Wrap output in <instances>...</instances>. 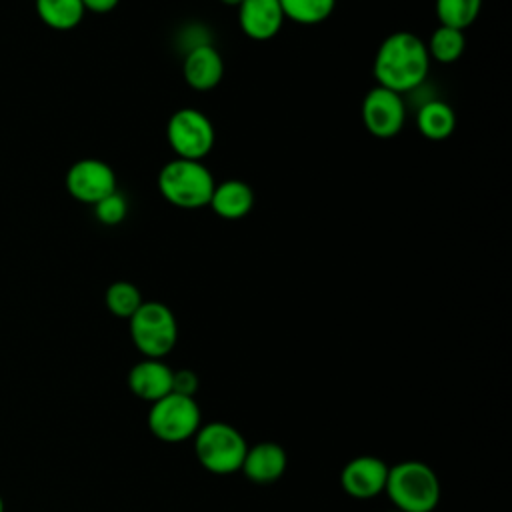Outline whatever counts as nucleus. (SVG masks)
Here are the masks:
<instances>
[{"instance_id": "obj_26", "label": "nucleus", "mask_w": 512, "mask_h": 512, "mask_svg": "<svg viewBox=\"0 0 512 512\" xmlns=\"http://www.w3.org/2000/svg\"><path fill=\"white\" fill-rule=\"evenodd\" d=\"M0 512H4V500H2V496H0Z\"/></svg>"}, {"instance_id": "obj_4", "label": "nucleus", "mask_w": 512, "mask_h": 512, "mask_svg": "<svg viewBox=\"0 0 512 512\" xmlns=\"http://www.w3.org/2000/svg\"><path fill=\"white\" fill-rule=\"evenodd\" d=\"M130 338L144 358H164L178 340V322L174 312L156 300L142 302L128 318Z\"/></svg>"}, {"instance_id": "obj_14", "label": "nucleus", "mask_w": 512, "mask_h": 512, "mask_svg": "<svg viewBox=\"0 0 512 512\" xmlns=\"http://www.w3.org/2000/svg\"><path fill=\"white\" fill-rule=\"evenodd\" d=\"M288 458L280 444L276 442H260L256 446H248L242 472L254 484H272L286 470Z\"/></svg>"}, {"instance_id": "obj_2", "label": "nucleus", "mask_w": 512, "mask_h": 512, "mask_svg": "<svg viewBox=\"0 0 512 512\" xmlns=\"http://www.w3.org/2000/svg\"><path fill=\"white\" fill-rule=\"evenodd\" d=\"M384 492L400 512H432L440 500V482L428 464L404 460L388 468Z\"/></svg>"}, {"instance_id": "obj_25", "label": "nucleus", "mask_w": 512, "mask_h": 512, "mask_svg": "<svg viewBox=\"0 0 512 512\" xmlns=\"http://www.w3.org/2000/svg\"><path fill=\"white\" fill-rule=\"evenodd\" d=\"M222 4H226V6H238L242 0H220Z\"/></svg>"}, {"instance_id": "obj_1", "label": "nucleus", "mask_w": 512, "mask_h": 512, "mask_svg": "<svg viewBox=\"0 0 512 512\" xmlns=\"http://www.w3.org/2000/svg\"><path fill=\"white\" fill-rule=\"evenodd\" d=\"M430 56L426 42L408 30L386 36L374 56V78L378 86L398 94L420 88L428 76Z\"/></svg>"}, {"instance_id": "obj_20", "label": "nucleus", "mask_w": 512, "mask_h": 512, "mask_svg": "<svg viewBox=\"0 0 512 512\" xmlns=\"http://www.w3.org/2000/svg\"><path fill=\"white\" fill-rule=\"evenodd\" d=\"M284 18L296 24H320L330 18L336 8V0H278Z\"/></svg>"}, {"instance_id": "obj_19", "label": "nucleus", "mask_w": 512, "mask_h": 512, "mask_svg": "<svg viewBox=\"0 0 512 512\" xmlns=\"http://www.w3.org/2000/svg\"><path fill=\"white\" fill-rule=\"evenodd\" d=\"M434 6L440 26L466 30L480 16L482 0H436Z\"/></svg>"}, {"instance_id": "obj_5", "label": "nucleus", "mask_w": 512, "mask_h": 512, "mask_svg": "<svg viewBox=\"0 0 512 512\" xmlns=\"http://www.w3.org/2000/svg\"><path fill=\"white\" fill-rule=\"evenodd\" d=\"M248 444L244 436L226 422H210L194 434V452L202 468L212 474H232L242 468Z\"/></svg>"}, {"instance_id": "obj_15", "label": "nucleus", "mask_w": 512, "mask_h": 512, "mask_svg": "<svg viewBox=\"0 0 512 512\" xmlns=\"http://www.w3.org/2000/svg\"><path fill=\"white\" fill-rule=\"evenodd\" d=\"M208 206L224 220H240L254 208V190L244 180H224L214 186Z\"/></svg>"}, {"instance_id": "obj_7", "label": "nucleus", "mask_w": 512, "mask_h": 512, "mask_svg": "<svg viewBox=\"0 0 512 512\" xmlns=\"http://www.w3.org/2000/svg\"><path fill=\"white\" fill-rule=\"evenodd\" d=\"M166 138L176 152V158L202 162L214 148L216 132L204 112L196 108H180L168 118Z\"/></svg>"}, {"instance_id": "obj_9", "label": "nucleus", "mask_w": 512, "mask_h": 512, "mask_svg": "<svg viewBox=\"0 0 512 512\" xmlns=\"http://www.w3.org/2000/svg\"><path fill=\"white\" fill-rule=\"evenodd\" d=\"M64 184L72 198L94 206L116 190V174L104 160L82 158L68 168Z\"/></svg>"}, {"instance_id": "obj_24", "label": "nucleus", "mask_w": 512, "mask_h": 512, "mask_svg": "<svg viewBox=\"0 0 512 512\" xmlns=\"http://www.w3.org/2000/svg\"><path fill=\"white\" fill-rule=\"evenodd\" d=\"M118 2L120 0H82V6L94 14H108L118 6Z\"/></svg>"}, {"instance_id": "obj_10", "label": "nucleus", "mask_w": 512, "mask_h": 512, "mask_svg": "<svg viewBox=\"0 0 512 512\" xmlns=\"http://www.w3.org/2000/svg\"><path fill=\"white\" fill-rule=\"evenodd\" d=\"M388 478V466L378 456H356L340 472V484L344 492L358 500H368L384 492Z\"/></svg>"}, {"instance_id": "obj_18", "label": "nucleus", "mask_w": 512, "mask_h": 512, "mask_svg": "<svg viewBox=\"0 0 512 512\" xmlns=\"http://www.w3.org/2000/svg\"><path fill=\"white\" fill-rule=\"evenodd\" d=\"M428 56L434 58L436 62L442 64H452L460 60V56L466 50V36L464 30L450 28V26H438L432 34L430 40L426 42Z\"/></svg>"}, {"instance_id": "obj_3", "label": "nucleus", "mask_w": 512, "mask_h": 512, "mask_svg": "<svg viewBox=\"0 0 512 512\" xmlns=\"http://www.w3.org/2000/svg\"><path fill=\"white\" fill-rule=\"evenodd\" d=\"M216 182L200 160L174 158L160 168L158 190L162 198L182 210H198L210 204Z\"/></svg>"}, {"instance_id": "obj_13", "label": "nucleus", "mask_w": 512, "mask_h": 512, "mask_svg": "<svg viewBox=\"0 0 512 512\" xmlns=\"http://www.w3.org/2000/svg\"><path fill=\"white\" fill-rule=\"evenodd\" d=\"M128 388L144 402H156L172 392V370L162 358H144L128 372Z\"/></svg>"}, {"instance_id": "obj_11", "label": "nucleus", "mask_w": 512, "mask_h": 512, "mask_svg": "<svg viewBox=\"0 0 512 512\" xmlns=\"http://www.w3.org/2000/svg\"><path fill=\"white\" fill-rule=\"evenodd\" d=\"M238 24L252 40H272L284 24V12L278 0H242Z\"/></svg>"}, {"instance_id": "obj_6", "label": "nucleus", "mask_w": 512, "mask_h": 512, "mask_svg": "<svg viewBox=\"0 0 512 512\" xmlns=\"http://www.w3.org/2000/svg\"><path fill=\"white\" fill-rule=\"evenodd\" d=\"M148 428L162 442H184L200 428V408L194 398L170 392L152 402Z\"/></svg>"}, {"instance_id": "obj_27", "label": "nucleus", "mask_w": 512, "mask_h": 512, "mask_svg": "<svg viewBox=\"0 0 512 512\" xmlns=\"http://www.w3.org/2000/svg\"><path fill=\"white\" fill-rule=\"evenodd\" d=\"M390 512H400V510H390Z\"/></svg>"}, {"instance_id": "obj_17", "label": "nucleus", "mask_w": 512, "mask_h": 512, "mask_svg": "<svg viewBox=\"0 0 512 512\" xmlns=\"http://www.w3.org/2000/svg\"><path fill=\"white\" fill-rule=\"evenodd\" d=\"M40 20L52 30H72L84 18L82 0H36Z\"/></svg>"}, {"instance_id": "obj_16", "label": "nucleus", "mask_w": 512, "mask_h": 512, "mask_svg": "<svg viewBox=\"0 0 512 512\" xmlns=\"http://www.w3.org/2000/svg\"><path fill=\"white\" fill-rule=\"evenodd\" d=\"M416 126L426 140L440 142L452 136L456 128V114L444 100H426L416 112Z\"/></svg>"}, {"instance_id": "obj_22", "label": "nucleus", "mask_w": 512, "mask_h": 512, "mask_svg": "<svg viewBox=\"0 0 512 512\" xmlns=\"http://www.w3.org/2000/svg\"><path fill=\"white\" fill-rule=\"evenodd\" d=\"M126 214H128V202H126L124 194H120L118 190H114L112 194L104 196L102 200H98L94 204L96 220L106 226L120 224L126 218Z\"/></svg>"}, {"instance_id": "obj_23", "label": "nucleus", "mask_w": 512, "mask_h": 512, "mask_svg": "<svg viewBox=\"0 0 512 512\" xmlns=\"http://www.w3.org/2000/svg\"><path fill=\"white\" fill-rule=\"evenodd\" d=\"M198 390V376L192 370H176L172 372V392L194 398Z\"/></svg>"}, {"instance_id": "obj_21", "label": "nucleus", "mask_w": 512, "mask_h": 512, "mask_svg": "<svg viewBox=\"0 0 512 512\" xmlns=\"http://www.w3.org/2000/svg\"><path fill=\"white\" fill-rule=\"evenodd\" d=\"M104 302H106V308H108L114 316L128 320V318L140 308V304H142L144 300H142L140 290H138L132 282H128V280H116V282H112V284L106 288Z\"/></svg>"}, {"instance_id": "obj_8", "label": "nucleus", "mask_w": 512, "mask_h": 512, "mask_svg": "<svg viewBox=\"0 0 512 512\" xmlns=\"http://www.w3.org/2000/svg\"><path fill=\"white\" fill-rule=\"evenodd\" d=\"M364 128L376 138H394L406 122V104L402 94L374 86L366 92L360 108Z\"/></svg>"}, {"instance_id": "obj_12", "label": "nucleus", "mask_w": 512, "mask_h": 512, "mask_svg": "<svg viewBox=\"0 0 512 512\" xmlns=\"http://www.w3.org/2000/svg\"><path fill=\"white\" fill-rule=\"evenodd\" d=\"M182 74L192 90L208 92L220 84L224 76V60L212 44H202L184 54Z\"/></svg>"}]
</instances>
